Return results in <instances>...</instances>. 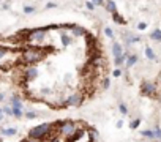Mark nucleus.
Returning a JSON list of instances; mask_svg holds the SVG:
<instances>
[{
	"mask_svg": "<svg viewBox=\"0 0 161 142\" xmlns=\"http://www.w3.org/2000/svg\"><path fill=\"white\" fill-rule=\"evenodd\" d=\"M52 47H43V46H33V44H25L22 49L21 62L25 63V66H30L33 63H38L47 55V52H51Z\"/></svg>",
	"mask_w": 161,
	"mask_h": 142,
	"instance_id": "obj_1",
	"label": "nucleus"
},
{
	"mask_svg": "<svg viewBox=\"0 0 161 142\" xmlns=\"http://www.w3.org/2000/svg\"><path fill=\"white\" fill-rule=\"evenodd\" d=\"M52 125H54V129L57 131V134H59V137H65V139L73 136L74 133L82 126L74 120H57Z\"/></svg>",
	"mask_w": 161,
	"mask_h": 142,
	"instance_id": "obj_2",
	"label": "nucleus"
},
{
	"mask_svg": "<svg viewBox=\"0 0 161 142\" xmlns=\"http://www.w3.org/2000/svg\"><path fill=\"white\" fill-rule=\"evenodd\" d=\"M54 125L52 123H40V125L33 126L30 131H28V139H32L35 142H40V140H46L52 133H54ZM57 133V131H55Z\"/></svg>",
	"mask_w": 161,
	"mask_h": 142,
	"instance_id": "obj_3",
	"label": "nucleus"
},
{
	"mask_svg": "<svg viewBox=\"0 0 161 142\" xmlns=\"http://www.w3.org/2000/svg\"><path fill=\"white\" fill-rule=\"evenodd\" d=\"M49 32V27H36V28H30V33H28V41H35V43H43L44 38Z\"/></svg>",
	"mask_w": 161,
	"mask_h": 142,
	"instance_id": "obj_4",
	"label": "nucleus"
},
{
	"mask_svg": "<svg viewBox=\"0 0 161 142\" xmlns=\"http://www.w3.org/2000/svg\"><path fill=\"white\" fill-rule=\"evenodd\" d=\"M84 98H85L84 93H81V92L70 93L68 96L63 100V107H71V106L78 107V106H81V104L84 103Z\"/></svg>",
	"mask_w": 161,
	"mask_h": 142,
	"instance_id": "obj_5",
	"label": "nucleus"
},
{
	"mask_svg": "<svg viewBox=\"0 0 161 142\" xmlns=\"http://www.w3.org/2000/svg\"><path fill=\"white\" fill-rule=\"evenodd\" d=\"M38 78V70H36V66L30 65V66H24V70H22V81L24 82H32L33 79Z\"/></svg>",
	"mask_w": 161,
	"mask_h": 142,
	"instance_id": "obj_6",
	"label": "nucleus"
},
{
	"mask_svg": "<svg viewBox=\"0 0 161 142\" xmlns=\"http://www.w3.org/2000/svg\"><path fill=\"white\" fill-rule=\"evenodd\" d=\"M141 92L145 96H155L156 95V85L153 82H144L141 85Z\"/></svg>",
	"mask_w": 161,
	"mask_h": 142,
	"instance_id": "obj_7",
	"label": "nucleus"
},
{
	"mask_svg": "<svg viewBox=\"0 0 161 142\" xmlns=\"http://www.w3.org/2000/svg\"><path fill=\"white\" fill-rule=\"evenodd\" d=\"M84 38H85V44H87V49H93V47H101V44H100V41H98V38L95 36L93 33L87 32V33L84 35Z\"/></svg>",
	"mask_w": 161,
	"mask_h": 142,
	"instance_id": "obj_8",
	"label": "nucleus"
},
{
	"mask_svg": "<svg viewBox=\"0 0 161 142\" xmlns=\"http://www.w3.org/2000/svg\"><path fill=\"white\" fill-rule=\"evenodd\" d=\"M85 33H87V32H85V28L81 27V25H74V27L71 28V35H73V36H84Z\"/></svg>",
	"mask_w": 161,
	"mask_h": 142,
	"instance_id": "obj_9",
	"label": "nucleus"
},
{
	"mask_svg": "<svg viewBox=\"0 0 161 142\" xmlns=\"http://www.w3.org/2000/svg\"><path fill=\"white\" fill-rule=\"evenodd\" d=\"M112 54H114V59H119V57L123 54L122 46H120L119 43H114V44H112Z\"/></svg>",
	"mask_w": 161,
	"mask_h": 142,
	"instance_id": "obj_10",
	"label": "nucleus"
},
{
	"mask_svg": "<svg viewBox=\"0 0 161 142\" xmlns=\"http://www.w3.org/2000/svg\"><path fill=\"white\" fill-rule=\"evenodd\" d=\"M9 104H11V107H21L22 109V101L17 95H13L11 100H9Z\"/></svg>",
	"mask_w": 161,
	"mask_h": 142,
	"instance_id": "obj_11",
	"label": "nucleus"
},
{
	"mask_svg": "<svg viewBox=\"0 0 161 142\" xmlns=\"http://www.w3.org/2000/svg\"><path fill=\"white\" fill-rule=\"evenodd\" d=\"M60 41H62V46H70L71 44V36L68 35V33H65V32H62L60 33Z\"/></svg>",
	"mask_w": 161,
	"mask_h": 142,
	"instance_id": "obj_12",
	"label": "nucleus"
},
{
	"mask_svg": "<svg viewBox=\"0 0 161 142\" xmlns=\"http://www.w3.org/2000/svg\"><path fill=\"white\" fill-rule=\"evenodd\" d=\"M112 21H114V22H117V24H122V25H123V24H126L125 17H123L122 14H119L117 11H115V13H112Z\"/></svg>",
	"mask_w": 161,
	"mask_h": 142,
	"instance_id": "obj_13",
	"label": "nucleus"
},
{
	"mask_svg": "<svg viewBox=\"0 0 161 142\" xmlns=\"http://www.w3.org/2000/svg\"><path fill=\"white\" fill-rule=\"evenodd\" d=\"M104 6H106V9L109 13H115L117 11V6H115V2H114V0H108V2L104 3Z\"/></svg>",
	"mask_w": 161,
	"mask_h": 142,
	"instance_id": "obj_14",
	"label": "nucleus"
},
{
	"mask_svg": "<svg viewBox=\"0 0 161 142\" xmlns=\"http://www.w3.org/2000/svg\"><path fill=\"white\" fill-rule=\"evenodd\" d=\"M0 133H2L3 136H14L16 133H17V129L16 128H2V129H0Z\"/></svg>",
	"mask_w": 161,
	"mask_h": 142,
	"instance_id": "obj_15",
	"label": "nucleus"
},
{
	"mask_svg": "<svg viewBox=\"0 0 161 142\" xmlns=\"http://www.w3.org/2000/svg\"><path fill=\"white\" fill-rule=\"evenodd\" d=\"M136 62H137V55H134V54H133V55H130L128 59H126V66H128V68H131V66L134 65Z\"/></svg>",
	"mask_w": 161,
	"mask_h": 142,
	"instance_id": "obj_16",
	"label": "nucleus"
},
{
	"mask_svg": "<svg viewBox=\"0 0 161 142\" xmlns=\"http://www.w3.org/2000/svg\"><path fill=\"white\" fill-rule=\"evenodd\" d=\"M44 142H60V137H59V134H57V133L54 131L52 134H51L49 137H47V139H46Z\"/></svg>",
	"mask_w": 161,
	"mask_h": 142,
	"instance_id": "obj_17",
	"label": "nucleus"
},
{
	"mask_svg": "<svg viewBox=\"0 0 161 142\" xmlns=\"http://www.w3.org/2000/svg\"><path fill=\"white\" fill-rule=\"evenodd\" d=\"M11 111H13V117H16V118H21L24 114L21 107H11Z\"/></svg>",
	"mask_w": 161,
	"mask_h": 142,
	"instance_id": "obj_18",
	"label": "nucleus"
},
{
	"mask_svg": "<svg viewBox=\"0 0 161 142\" xmlns=\"http://www.w3.org/2000/svg\"><path fill=\"white\" fill-rule=\"evenodd\" d=\"M141 134L144 137H147V139H155V134H153V131H152V129H144Z\"/></svg>",
	"mask_w": 161,
	"mask_h": 142,
	"instance_id": "obj_19",
	"label": "nucleus"
},
{
	"mask_svg": "<svg viewBox=\"0 0 161 142\" xmlns=\"http://www.w3.org/2000/svg\"><path fill=\"white\" fill-rule=\"evenodd\" d=\"M150 38L152 40H156V41H161V30H155L153 33H150Z\"/></svg>",
	"mask_w": 161,
	"mask_h": 142,
	"instance_id": "obj_20",
	"label": "nucleus"
},
{
	"mask_svg": "<svg viewBox=\"0 0 161 142\" xmlns=\"http://www.w3.org/2000/svg\"><path fill=\"white\" fill-rule=\"evenodd\" d=\"M145 55H147V59L155 60V54H153V51H152L150 47H145Z\"/></svg>",
	"mask_w": 161,
	"mask_h": 142,
	"instance_id": "obj_21",
	"label": "nucleus"
},
{
	"mask_svg": "<svg viewBox=\"0 0 161 142\" xmlns=\"http://www.w3.org/2000/svg\"><path fill=\"white\" fill-rule=\"evenodd\" d=\"M32 13H35V8L33 6H30V5L24 6V14H32Z\"/></svg>",
	"mask_w": 161,
	"mask_h": 142,
	"instance_id": "obj_22",
	"label": "nucleus"
},
{
	"mask_svg": "<svg viewBox=\"0 0 161 142\" xmlns=\"http://www.w3.org/2000/svg\"><path fill=\"white\" fill-rule=\"evenodd\" d=\"M139 125H141V120H139V118H136V120H133V122L130 123V128H131V129H136Z\"/></svg>",
	"mask_w": 161,
	"mask_h": 142,
	"instance_id": "obj_23",
	"label": "nucleus"
},
{
	"mask_svg": "<svg viewBox=\"0 0 161 142\" xmlns=\"http://www.w3.org/2000/svg\"><path fill=\"white\" fill-rule=\"evenodd\" d=\"M104 35H106L108 38H114V32H112V28H111V27H106V28H104Z\"/></svg>",
	"mask_w": 161,
	"mask_h": 142,
	"instance_id": "obj_24",
	"label": "nucleus"
},
{
	"mask_svg": "<svg viewBox=\"0 0 161 142\" xmlns=\"http://www.w3.org/2000/svg\"><path fill=\"white\" fill-rule=\"evenodd\" d=\"M153 134H155V139L161 140V129H159V126H156V128L153 129Z\"/></svg>",
	"mask_w": 161,
	"mask_h": 142,
	"instance_id": "obj_25",
	"label": "nucleus"
},
{
	"mask_svg": "<svg viewBox=\"0 0 161 142\" xmlns=\"http://www.w3.org/2000/svg\"><path fill=\"white\" fill-rule=\"evenodd\" d=\"M2 109H3V114H6V115H13L11 106H6V107H2Z\"/></svg>",
	"mask_w": 161,
	"mask_h": 142,
	"instance_id": "obj_26",
	"label": "nucleus"
},
{
	"mask_svg": "<svg viewBox=\"0 0 161 142\" xmlns=\"http://www.w3.org/2000/svg\"><path fill=\"white\" fill-rule=\"evenodd\" d=\"M112 76H114V78H119V76H122V70H120V68H115V70L112 71Z\"/></svg>",
	"mask_w": 161,
	"mask_h": 142,
	"instance_id": "obj_27",
	"label": "nucleus"
},
{
	"mask_svg": "<svg viewBox=\"0 0 161 142\" xmlns=\"http://www.w3.org/2000/svg\"><path fill=\"white\" fill-rule=\"evenodd\" d=\"M109 87V79L106 78V79H103V82H101V89H108Z\"/></svg>",
	"mask_w": 161,
	"mask_h": 142,
	"instance_id": "obj_28",
	"label": "nucleus"
},
{
	"mask_svg": "<svg viewBox=\"0 0 161 142\" xmlns=\"http://www.w3.org/2000/svg\"><path fill=\"white\" fill-rule=\"evenodd\" d=\"M25 117L27 118H36V112H32V111L30 112H25Z\"/></svg>",
	"mask_w": 161,
	"mask_h": 142,
	"instance_id": "obj_29",
	"label": "nucleus"
},
{
	"mask_svg": "<svg viewBox=\"0 0 161 142\" xmlns=\"http://www.w3.org/2000/svg\"><path fill=\"white\" fill-rule=\"evenodd\" d=\"M85 8H87L89 11H93V9H95V5H93L92 2H87V3H85Z\"/></svg>",
	"mask_w": 161,
	"mask_h": 142,
	"instance_id": "obj_30",
	"label": "nucleus"
},
{
	"mask_svg": "<svg viewBox=\"0 0 161 142\" xmlns=\"http://www.w3.org/2000/svg\"><path fill=\"white\" fill-rule=\"evenodd\" d=\"M119 109H120V112H122V114H128V109H126V106H125V104H120V106H119Z\"/></svg>",
	"mask_w": 161,
	"mask_h": 142,
	"instance_id": "obj_31",
	"label": "nucleus"
},
{
	"mask_svg": "<svg viewBox=\"0 0 161 142\" xmlns=\"http://www.w3.org/2000/svg\"><path fill=\"white\" fill-rule=\"evenodd\" d=\"M145 27H147L145 22H139V24H137V28H139V30H145Z\"/></svg>",
	"mask_w": 161,
	"mask_h": 142,
	"instance_id": "obj_32",
	"label": "nucleus"
},
{
	"mask_svg": "<svg viewBox=\"0 0 161 142\" xmlns=\"http://www.w3.org/2000/svg\"><path fill=\"white\" fill-rule=\"evenodd\" d=\"M90 2H92L95 6H97V5H104V2H103V0H90Z\"/></svg>",
	"mask_w": 161,
	"mask_h": 142,
	"instance_id": "obj_33",
	"label": "nucleus"
},
{
	"mask_svg": "<svg viewBox=\"0 0 161 142\" xmlns=\"http://www.w3.org/2000/svg\"><path fill=\"white\" fill-rule=\"evenodd\" d=\"M122 126H123V122L119 120V122H117V128H122Z\"/></svg>",
	"mask_w": 161,
	"mask_h": 142,
	"instance_id": "obj_34",
	"label": "nucleus"
},
{
	"mask_svg": "<svg viewBox=\"0 0 161 142\" xmlns=\"http://www.w3.org/2000/svg\"><path fill=\"white\" fill-rule=\"evenodd\" d=\"M54 6H55V3H52V2H51V3H47V5H46V8H54Z\"/></svg>",
	"mask_w": 161,
	"mask_h": 142,
	"instance_id": "obj_35",
	"label": "nucleus"
},
{
	"mask_svg": "<svg viewBox=\"0 0 161 142\" xmlns=\"http://www.w3.org/2000/svg\"><path fill=\"white\" fill-rule=\"evenodd\" d=\"M21 142H35V140H32V139H28V137H25V139H22Z\"/></svg>",
	"mask_w": 161,
	"mask_h": 142,
	"instance_id": "obj_36",
	"label": "nucleus"
},
{
	"mask_svg": "<svg viewBox=\"0 0 161 142\" xmlns=\"http://www.w3.org/2000/svg\"><path fill=\"white\" fill-rule=\"evenodd\" d=\"M3 100H5V95H3V93H0V101H3Z\"/></svg>",
	"mask_w": 161,
	"mask_h": 142,
	"instance_id": "obj_37",
	"label": "nucleus"
},
{
	"mask_svg": "<svg viewBox=\"0 0 161 142\" xmlns=\"http://www.w3.org/2000/svg\"><path fill=\"white\" fill-rule=\"evenodd\" d=\"M2 117H3V109L0 107V118H2Z\"/></svg>",
	"mask_w": 161,
	"mask_h": 142,
	"instance_id": "obj_38",
	"label": "nucleus"
},
{
	"mask_svg": "<svg viewBox=\"0 0 161 142\" xmlns=\"http://www.w3.org/2000/svg\"><path fill=\"white\" fill-rule=\"evenodd\" d=\"M0 70H2V63H0Z\"/></svg>",
	"mask_w": 161,
	"mask_h": 142,
	"instance_id": "obj_39",
	"label": "nucleus"
},
{
	"mask_svg": "<svg viewBox=\"0 0 161 142\" xmlns=\"http://www.w3.org/2000/svg\"><path fill=\"white\" fill-rule=\"evenodd\" d=\"M0 120H2V118H0Z\"/></svg>",
	"mask_w": 161,
	"mask_h": 142,
	"instance_id": "obj_40",
	"label": "nucleus"
}]
</instances>
